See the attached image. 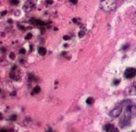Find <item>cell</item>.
I'll return each mask as SVG.
<instances>
[{
    "label": "cell",
    "instance_id": "13",
    "mask_svg": "<svg viewBox=\"0 0 136 132\" xmlns=\"http://www.w3.org/2000/svg\"><path fill=\"white\" fill-rule=\"evenodd\" d=\"M119 82H120V80H115L114 81H113V84H114V85H118Z\"/></svg>",
    "mask_w": 136,
    "mask_h": 132
},
{
    "label": "cell",
    "instance_id": "21",
    "mask_svg": "<svg viewBox=\"0 0 136 132\" xmlns=\"http://www.w3.org/2000/svg\"><path fill=\"white\" fill-rule=\"evenodd\" d=\"M6 13H8V12H6V11H3V12L1 13V16H4V15H6Z\"/></svg>",
    "mask_w": 136,
    "mask_h": 132
},
{
    "label": "cell",
    "instance_id": "24",
    "mask_svg": "<svg viewBox=\"0 0 136 132\" xmlns=\"http://www.w3.org/2000/svg\"><path fill=\"white\" fill-rule=\"evenodd\" d=\"M135 92H136V86H135Z\"/></svg>",
    "mask_w": 136,
    "mask_h": 132
},
{
    "label": "cell",
    "instance_id": "2",
    "mask_svg": "<svg viewBox=\"0 0 136 132\" xmlns=\"http://www.w3.org/2000/svg\"><path fill=\"white\" fill-rule=\"evenodd\" d=\"M125 116L132 118L136 116V105H128L125 109Z\"/></svg>",
    "mask_w": 136,
    "mask_h": 132
},
{
    "label": "cell",
    "instance_id": "23",
    "mask_svg": "<svg viewBox=\"0 0 136 132\" xmlns=\"http://www.w3.org/2000/svg\"><path fill=\"white\" fill-rule=\"evenodd\" d=\"M19 52H21V53H25V50H24V49H21V51H19Z\"/></svg>",
    "mask_w": 136,
    "mask_h": 132
},
{
    "label": "cell",
    "instance_id": "3",
    "mask_svg": "<svg viewBox=\"0 0 136 132\" xmlns=\"http://www.w3.org/2000/svg\"><path fill=\"white\" fill-rule=\"evenodd\" d=\"M124 76L126 79H132L136 76V68L134 67H128L124 71Z\"/></svg>",
    "mask_w": 136,
    "mask_h": 132
},
{
    "label": "cell",
    "instance_id": "1",
    "mask_svg": "<svg viewBox=\"0 0 136 132\" xmlns=\"http://www.w3.org/2000/svg\"><path fill=\"white\" fill-rule=\"evenodd\" d=\"M100 6L106 12L115 10L117 8V0H100Z\"/></svg>",
    "mask_w": 136,
    "mask_h": 132
},
{
    "label": "cell",
    "instance_id": "17",
    "mask_svg": "<svg viewBox=\"0 0 136 132\" xmlns=\"http://www.w3.org/2000/svg\"><path fill=\"white\" fill-rule=\"evenodd\" d=\"M69 1L72 4H77V2H78V0H69Z\"/></svg>",
    "mask_w": 136,
    "mask_h": 132
},
{
    "label": "cell",
    "instance_id": "10",
    "mask_svg": "<svg viewBox=\"0 0 136 132\" xmlns=\"http://www.w3.org/2000/svg\"><path fill=\"white\" fill-rule=\"evenodd\" d=\"M86 103L87 105H93L94 103V98H92V97H89V98L86 100Z\"/></svg>",
    "mask_w": 136,
    "mask_h": 132
},
{
    "label": "cell",
    "instance_id": "16",
    "mask_svg": "<svg viewBox=\"0 0 136 132\" xmlns=\"http://www.w3.org/2000/svg\"><path fill=\"white\" fill-rule=\"evenodd\" d=\"M32 33H29V34H27V35H26V39H27V40H28V39H31V38H32Z\"/></svg>",
    "mask_w": 136,
    "mask_h": 132
},
{
    "label": "cell",
    "instance_id": "5",
    "mask_svg": "<svg viewBox=\"0 0 136 132\" xmlns=\"http://www.w3.org/2000/svg\"><path fill=\"white\" fill-rule=\"evenodd\" d=\"M131 118L127 117V116H125L124 115V117L122 118V119L119 121V126H120V128H125V127L129 126L131 124Z\"/></svg>",
    "mask_w": 136,
    "mask_h": 132
},
{
    "label": "cell",
    "instance_id": "19",
    "mask_svg": "<svg viewBox=\"0 0 136 132\" xmlns=\"http://www.w3.org/2000/svg\"><path fill=\"white\" fill-rule=\"evenodd\" d=\"M127 48H129V44H125V45L122 47V50H126Z\"/></svg>",
    "mask_w": 136,
    "mask_h": 132
},
{
    "label": "cell",
    "instance_id": "7",
    "mask_svg": "<svg viewBox=\"0 0 136 132\" xmlns=\"http://www.w3.org/2000/svg\"><path fill=\"white\" fill-rule=\"evenodd\" d=\"M38 54L40 55H45V54H46V49H45V47H40V48L38 49Z\"/></svg>",
    "mask_w": 136,
    "mask_h": 132
},
{
    "label": "cell",
    "instance_id": "8",
    "mask_svg": "<svg viewBox=\"0 0 136 132\" xmlns=\"http://www.w3.org/2000/svg\"><path fill=\"white\" fill-rule=\"evenodd\" d=\"M31 22L34 23V24H36V25H45V22H44V21L38 20V19H32Z\"/></svg>",
    "mask_w": 136,
    "mask_h": 132
},
{
    "label": "cell",
    "instance_id": "4",
    "mask_svg": "<svg viewBox=\"0 0 136 132\" xmlns=\"http://www.w3.org/2000/svg\"><path fill=\"white\" fill-rule=\"evenodd\" d=\"M121 111H122V106L121 105H118V106H116L115 108H113L112 110L110 111V113H109V115H110L111 117H118V116H119L120 115V113Z\"/></svg>",
    "mask_w": 136,
    "mask_h": 132
},
{
    "label": "cell",
    "instance_id": "15",
    "mask_svg": "<svg viewBox=\"0 0 136 132\" xmlns=\"http://www.w3.org/2000/svg\"><path fill=\"white\" fill-rule=\"evenodd\" d=\"M63 39H64L65 41H68V40H70V36H68V35H65V36L63 37Z\"/></svg>",
    "mask_w": 136,
    "mask_h": 132
},
{
    "label": "cell",
    "instance_id": "20",
    "mask_svg": "<svg viewBox=\"0 0 136 132\" xmlns=\"http://www.w3.org/2000/svg\"><path fill=\"white\" fill-rule=\"evenodd\" d=\"M46 2H47V4H50V5H51V4H53V1H52V0H48V1H46Z\"/></svg>",
    "mask_w": 136,
    "mask_h": 132
},
{
    "label": "cell",
    "instance_id": "9",
    "mask_svg": "<svg viewBox=\"0 0 136 132\" xmlns=\"http://www.w3.org/2000/svg\"><path fill=\"white\" fill-rule=\"evenodd\" d=\"M40 91H41V88L39 86H36V87H34L33 88V91H32V94L33 95L34 93L36 94V93H39L40 92Z\"/></svg>",
    "mask_w": 136,
    "mask_h": 132
},
{
    "label": "cell",
    "instance_id": "14",
    "mask_svg": "<svg viewBox=\"0 0 136 132\" xmlns=\"http://www.w3.org/2000/svg\"><path fill=\"white\" fill-rule=\"evenodd\" d=\"M84 35V32H83V31H81V32H80V33H79V37H83V36Z\"/></svg>",
    "mask_w": 136,
    "mask_h": 132
},
{
    "label": "cell",
    "instance_id": "18",
    "mask_svg": "<svg viewBox=\"0 0 136 132\" xmlns=\"http://www.w3.org/2000/svg\"><path fill=\"white\" fill-rule=\"evenodd\" d=\"M9 57H10L11 59H14V58H15V55H14L13 53H11L10 55H9Z\"/></svg>",
    "mask_w": 136,
    "mask_h": 132
},
{
    "label": "cell",
    "instance_id": "12",
    "mask_svg": "<svg viewBox=\"0 0 136 132\" xmlns=\"http://www.w3.org/2000/svg\"><path fill=\"white\" fill-rule=\"evenodd\" d=\"M9 1H10V4L11 5H15V6L19 4V0H9Z\"/></svg>",
    "mask_w": 136,
    "mask_h": 132
},
{
    "label": "cell",
    "instance_id": "11",
    "mask_svg": "<svg viewBox=\"0 0 136 132\" xmlns=\"http://www.w3.org/2000/svg\"><path fill=\"white\" fill-rule=\"evenodd\" d=\"M132 21L134 25H136V11L132 15Z\"/></svg>",
    "mask_w": 136,
    "mask_h": 132
},
{
    "label": "cell",
    "instance_id": "22",
    "mask_svg": "<svg viewBox=\"0 0 136 132\" xmlns=\"http://www.w3.org/2000/svg\"><path fill=\"white\" fill-rule=\"evenodd\" d=\"M16 117H17V116H16V115H14V116H11V119H16Z\"/></svg>",
    "mask_w": 136,
    "mask_h": 132
},
{
    "label": "cell",
    "instance_id": "6",
    "mask_svg": "<svg viewBox=\"0 0 136 132\" xmlns=\"http://www.w3.org/2000/svg\"><path fill=\"white\" fill-rule=\"evenodd\" d=\"M104 130H106V131H107V132H113V131L118 132L119 131V129H118L114 125H112V124H106V125H105Z\"/></svg>",
    "mask_w": 136,
    "mask_h": 132
}]
</instances>
